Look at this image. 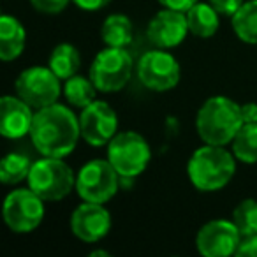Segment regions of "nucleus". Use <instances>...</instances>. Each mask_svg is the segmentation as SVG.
Here are the masks:
<instances>
[{"instance_id":"f257e3e1","label":"nucleus","mask_w":257,"mask_h":257,"mask_svg":"<svg viewBox=\"0 0 257 257\" xmlns=\"http://www.w3.org/2000/svg\"><path fill=\"white\" fill-rule=\"evenodd\" d=\"M29 136L43 157L64 159L65 155L74 152L81 138L79 116H76L67 106L58 102L41 107L36 109Z\"/></svg>"},{"instance_id":"f03ea898","label":"nucleus","mask_w":257,"mask_h":257,"mask_svg":"<svg viewBox=\"0 0 257 257\" xmlns=\"http://www.w3.org/2000/svg\"><path fill=\"white\" fill-rule=\"evenodd\" d=\"M243 123L241 106L224 95L206 99L196 114L197 134L206 145H231Z\"/></svg>"},{"instance_id":"7ed1b4c3","label":"nucleus","mask_w":257,"mask_h":257,"mask_svg":"<svg viewBox=\"0 0 257 257\" xmlns=\"http://www.w3.org/2000/svg\"><path fill=\"white\" fill-rule=\"evenodd\" d=\"M234 154L225 147L206 145L197 148L187 162L189 180L201 192H217L229 185L236 173Z\"/></svg>"},{"instance_id":"20e7f679","label":"nucleus","mask_w":257,"mask_h":257,"mask_svg":"<svg viewBox=\"0 0 257 257\" xmlns=\"http://www.w3.org/2000/svg\"><path fill=\"white\" fill-rule=\"evenodd\" d=\"M29 187L44 201H62L76 189L72 168L60 157H43L32 164Z\"/></svg>"},{"instance_id":"39448f33","label":"nucleus","mask_w":257,"mask_h":257,"mask_svg":"<svg viewBox=\"0 0 257 257\" xmlns=\"http://www.w3.org/2000/svg\"><path fill=\"white\" fill-rule=\"evenodd\" d=\"M134 71V60L125 48H104L90 65V79L102 93L120 92L125 88Z\"/></svg>"},{"instance_id":"423d86ee","label":"nucleus","mask_w":257,"mask_h":257,"mask_svg":"<svg viewBox=\"0 0 257 257\" xmlns=\"http://www.w3.org/2000/svg\"><path fill=\"white\" fill-rule=\"evenodd\" d=\"M152 150L148 141L134 131L118 133L107 143V161L113 164L120 176L136 178L148 168Z\"/></svg>"},{"instance_id":"0eeeda50","label":"nucleus","mask_w":257,"mask_h":257,"mask_svg":"<svg viewBox=\"0 0 257 257\" xmlns=\"http://www.w3.org/2000/svg\"><path fill=\"white\" fill-rule=\"evenodd\" d=\"M120 189V175L107 159H93L79 169L76 190L83 201L106 204Z\"/></svg>"},{"instance_id":"6e6552de","label":"nucleus","mask_w":257,"mask_h":257,"mask_svg":"<svg viewBox=\"0 0 257 257\" xmlns=\"http://www.w3.org/2000/svg\"><path fill=\"white\" fill-rule=\"evenodd\" d=\"M136 72L141 85L159 93L173 90L182 78L178 60L169 53V50H161V48L143 53L136 65Z\"/></svg>"},{"instance_id":"1a4fd4ad","label":"nucleus","mask_w":257,"mask_h":257,"mask_svg":"<svg viewBox=\"0 0 257 257\" xmlns=\"http://www.w3.org/2000/svg\"><path fill=\"white\" fill-rule=\"evenodd\" d=\"M44 199L32 189H15L4 201V220L13 232L27 234L36 231L44 220Z\"/></svg>"},{"instance_id":"9d476101","label":"nucleus","mask_w":257,"mask_h":257,"mask_svg":"<svg viewBox=\"0 0 257 257\" xmlns=\"http://www.w3.org/2000/svg\"><path fill=\"white\" fill-rule=\"evenodd\" d=\"M15 88L16 95L22 97L34 109L58 102V97L64 90L60 86V78L50 67H39V65L22 71L15 83Z\"/></svg>"},{"instance_id":"9b49d317","label":"nucleus","mask_w":257,"mask_h":257,"mask_svg":"<svg viewBox=\"0 0 257 257\" xmlns=\"http://www.w3.org/2000/svg\"><path fill=\"white\" fill-rule=\"evenodd\" d=\"M81 138L90 147L99 148L107 145L118 134L116 111L106 100H93L79 114Z\"/></svg>"},{"instance_id":"f8f14e48","label":"nucleus","mask_w":257,"mask_h":257,"mask_svg":"<svg viewBox=\"0 0 257 257\" xmlns=\"http://www.w3.org/2000/svg\"><path fill=\"white\" fill-rule=\"evenodd\" d=\"M239 243H241V234L236 224L224 218L206 222L196 236L197 252L204 257L236 255Z\"/></svg>"},{"instance_id":"ddd939ff","label":"nucleus","mask_w":257,"mask_h":257,"mask_svg":"<svg viewBox=\"0 0 257 257\" xmlns=\"http://www.w3.org/2000/svg\"><path fill=\"white\" fill-rule=\"evenodd\" d=\"M187 34H190V30L185 13L166 8L150 20L147 29L148 41L161 50H173L180 46Z\"/></svg>"},{"instance_id":"4468645a","label":"nucleus","mask_w":257,"mask_h":257,"mask_svg":"<svg viewBox=\"0 0 257 257\" xmlns=\"http://www.w3.org/2000/svg\"><path fill=\"white\" fill-rule=\"evenodd\" d=\"M111 229V215L100 203H81L71 215V231L85 243H97Z\"/></svg>"},{"instance_id":"2eb2a0df","label":"nucleus","mask_w":257,"mask_h":257,"mask_svg":"<svg viewBox=\"0 0 257 257\" xmlns=\"http://www.w3.org/2000/svg\"><path fill=\"white\" fill-rule=\"evenodd\" d=\"M34 107L18 95H4L0 100V134L6 140H22L30 134Z\"/></svg>"},{"instance_id":"dca6fc26","label":"nucleus","mask_w":257,"mask_h":257,"mask_svg":"<svg viewBox=\"0 0 257 257\" xmlns=\"http://www.w3.org/2000/svg\"><path fill=\"white\" fill-rule=\"evenodd\" d=\"M27 32L18 18L11 15L0 16V58L8 64L25 51Z\"/></svg>"},{"instance_id":"f3484780","label":"nucleus","mask_w":257,"mask_h":257,"mask_svg":"<svg viewBox=\"0 0 257 257\" xmlns=\"http://www.w3.org/2000/svg\"><path fill=\"white\" fill-rule=\"evenodd\" d=\"M187 15V23H189V30L192 36L201 37V39H208V37H213L218 32V27H220V18H218V13L213 9V6L208 2H196Z\"/></svg>"},{"instance_id":"a211bd4d","label":"nucleus","mask_w":257,"mask_h":257,"mask_svg":"<svg viewBox=\"0 0 257 257\" xmlns=\"http://www.w3.org/2000/svg\"><path fill=\"white\" fill-rule=\"evenodd\" d=\"M134 27L131 18L125 15H111L104 20L100 27V39L106 46L127 48L133 43Z\"/></svg>"},{"instance_id":"6ab92c4d","label":"nucleus","mask_w":257,"mask_h":257,"mask_svg":"<svg viewBox=\"0 0 257 257\" xmlns=\"http://www.w3.org/2000/svg\"><path fill=\"white\" fill-rule=\"evenodd\" d=\"M48 67L55 72L60 79H69L74 74H78L79 67H81V55H79L78 48L72 46L69 43H62L53 48L50 55V62Z\"/></svg>"},{"instance_id":"aec40b11","label":"nucleus","mask_w":257,"mask_h":257,"mask_svg":"<svg viewBox=\"0 0 257 257\" xmlns=\"http://www.w3.org/2000/svg\"><path fill=\"white\" fill-rule=\"evenodd\" d=\"M236 37L246 44H257V0H246L231 18Z\"/></svg>"},{"instance_id":"412c9836","label":"nucleus","mask_w":257,"mask_h":257,"mask_svg":"<svg viewBox=\"0 0 257 257\" xmlns=\"http://www.w3.org/2000/svg\"><path fill=\"white\" fill-rule=\"evenodd\" d=\"M97 86L95 83L85 76H79L74 74L72 78L65 79V85H64V95L67 99V102L74 107H86L88 104H92L97 97Z\"/></svg>"},{"instance_id":"4be33fe9","label":"nucleus","mask_w":257,"mask_h":257,"mask_svg":"<svg viewBox=\"0 0 257 257\" xmlns=\"http://www.w3.org/2000/svg\"><path fill=\"white\" fill-rule=\"evenodd\" d=\"M34 162L23 154H8L0 162V182L4 185H18L23 180H29Z\"/></svg>"},{"instance_id":"5701e85b","label":"nucleus","mask_w":257,"mask_h":257,"mask_svg":"<svg viewBox=\"0 0 257 257\" xmlns=\"http://www.w3.org/2000/svg\"><path fill=\"white\" fill-rule=\"evenodd\" d=\"M232 154L243 164L257 162V123H243L231 143Z\"/></svg>"},{"instance_id":"b1692460","label":"nucleus","mask_w":257,"mask_h":257,"mask_svg":"<svg viewBox=\"0 0 257 257\" xmlns=\"http://www.w3.org/2000/svg\"><path fill=\"white\" fill-rule=\"evenodd\" d=\"M232 222L238 227L241 238L257 234V201L243 199L232 211Z\"/></svg>"},{"instance_id":"393cba45","label":"nucleus","mask_w":257,"mask_h":257,"mask_svg":"<svg viewBox=\"0 0 257 257\" xmlns=\"http://www.w3.org/2000/svg\"><path fill=\"white\" fill-rule=\"evenodd\" d=\"M71 0H30L32 8L43 15H58L69 6Z\"/></svg>"},{"instance_id":"a878e982","label":"nucleus","mask_w":257,"mask_h":257,"mask_svg":"<svg viewBox=\"0 0 257 257\" xmlns=\"http://www.w3.org/2000/svg\"><path fill=\"white\" fill-rule=\"evenodd\" d=\"M208 2L213 6V9L220 16H229V18H232V16L238 13V9L243 6L245 0H208Z\"/></svg>"},{"instance_id":"bb28decb","label":"nucleus","mask_w":257,"mask_h":257,"mask_svg":"<svg viewBox=\"0 0 257 257\" xmlns=\"http://www.w3.org/2000/svg\"><path fill=\"white\" fill-rule=\"evenodd\" d=\"M236 255L239 257H257V234H250L241 238Z\"/></svg>"},{"instance_id":"cd10ccee","label":"nucleus","mask_w":257,"mask_h":257,"mask_svg":"<svg viewBox=\"0 0 257 257\" xmlns=\"http://www.w3.org/2000/svg\"><path fill=\"white\" fill-rule=\"evenodd\" d=\"M157 2L166 9H175V11L187 13L196 2H199V0H157Z\"/></svg>"},{"instance_id":"c85d7f7f","label":"nucleus","mask_w":257,"mask_h":257,"mask_svg":"<svg viewBox=\"0 0 257 257\" xmlns=\"http://www.w3.org/2000/svg\"><path fill=\"white\" fill-rule=\"evenodd\" d=\"M79 9L83 11H99V9L106 8L107 4H111V0H72Z\"/></svg>"},{"instance_id":"c756f323","label":"nucleus","mask_w":257,"mask_h":257,"mask_svg":"<svg viewBox=\"0 0 257 257\" xmlns=\"http://www.w3.org/2000/svg\"><path fill=\"white\" fill-rule=\"evenodd\" d=\"M241 116L245 123H257V102L241 104Z\"/></svg>"},{"instance_id":"7c9ffc66","label":"nucleus","mask_w":257,"mask_h":257,"mask_svg":"<svg viewBox=\"0 0 257 257\" xmlns=\"http://www.w3.org/2000/svg\"><path fill=\"white\" fill-rule=\"evenodd\" d=\"M90 257H111V253L106 250H93V252H90Z\"/></svg>"}]
</instances>
